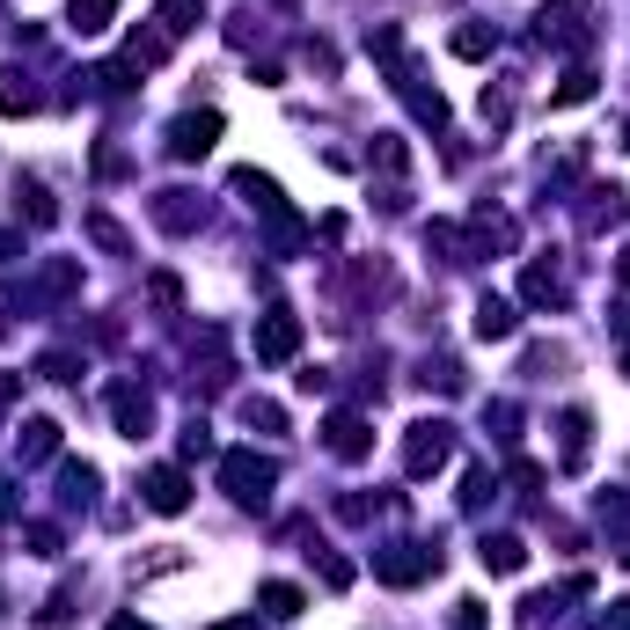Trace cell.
<instances>
[{"mask_svg":"<svg viewBox=\"0 0 630 630\" xmlns=\"http://www.w3.org/2000/svg\"><path fill=\"white\" fill-rule=\"evenodd\" d=\"M206 447H213V433H206V419H191V425H184V455H206Z\"/></svg>","mask_w":630,"mask_h":630,"instance_id":"cell-25","label":"cell"},{"mask_svg":"<svg viewBox=\"0 0 630 630\" xmlns=\"http://www.w3.org/2000/svg\"><path fill=\"white\" fill-rule=\"evenodd\" d=\"M110 630H147V623H140V616H110Z\"/></svg>","mask_w":630,"mask_h":630,"instance_id":"cell-31","label":"cell"},{"mask_svg":"<svg viewBox=\"0 0 630 630\" xmlns=\"http://www.w3.org/2000/svg\"><path fill=\"white\" fill-rule=\"evenodd\" d=\"M616 272H623V286H630V249H623V257H616Z\"/></svg>","mask_w":630,"mask_h":630,"instance_id":"cell-33","label":"cell"},{"mask_svg":"<svg viewBox=\"0 0 630 630\" xmlns=\"http://www.w3.org/2000/svg\"><path fill=\"white\" fill-rule=\"evenodd\" d=\"M16 396H22V382L16 374H0V411H16Z\"/></svg>","mask_w":630,"mask_h":630,"instance_id":"cell-28","label":"cell"},{"mask_svg":"<svg viewBox=\"0 0 630 630\" xmlns=\"http://www.w3.org/2000/svg\"><path fill=\"white\" fill-rule=\"evenodd\" d=\"M8 257H16V235H8V228H0V264H8Z\"/></svg>","mask_w":630,"mask_h":630,"instance_id":"cell-32","label":"cell"},{"mask_svg":"<svg viewBox=\"0 0 630 630\" xmlns=\"http://www.w3.org/2000/svg\"><path fill=\"white\" fill-rule=\"evenodd\" d=\"M623 147H630V125H623Z\"/></svg>","mask_w":630,"mask_h":630,"instance_id":"cell-34","label":"cell"},{"mask_svg":"<svg viewBox=\"0 0 630 630\" xmlns=\"http://www.w3.org/2000/svg\"><path fill=\"white\" fill-rule=\"evenodd\" d=\"M198 16H206V8H198V0H161V16H155V30H161V37H169V45H176V37L191 30V22H198Z\"/></svg>","mask_w":630,"mask_h":630,"instance_id":"cell-17","label":"cell"},{"mask_svg":"<svg viewBox=\"0 0 630 630\" xmlns=\"http://www.w3.org/2000/svg\"><path fill=\"white\" fill-rule=\"evenodd\" d=\"M264 616H301L308 609V594H301V587H286V579H264Z\"/></svg>","mask_w":630,"mask_h":630,"instance_id":"cell-18","label":"cell"},{"mask_svg":"<svg viewBox=\"0 0 630 630\" xmlns=\"http://www.w3.org/2000/svg\"><path fill=\"white\" fill-rule=\"evenodd\" d=\"M587 96H594V73H587V67H572V73L558 81V96H550V104H558V110H572V104H587Z\"/></svg>","mask_w":630,"mask_h":630,"instance_id":"cell-20","label":"cell"},{"mask_svg":"<svg viewBox=\"0 0 630 630\" xmlns=\"http://www.w3.org/2000/svg\"><path fill=\"white\" fill-rule=\"evenodd\" d=\"M521 331V308H513L506 294H484L476 301V337H491V345H499V337H513Z\"/></svg>","mask_w":630,"mask_h":630,"instance_id":"cell-9","label":"cell"},{"mask_svg":"<svg viewBox=\"0 0 630 630\" xmlns=\"http://www.w3.org/2000/svg\"><path fill=\"white\" fill-rule=\"evenodd\" d=\"M425 572H440V550H419V543L374 550V579H388V587H419Z\"/></svg>","mask_w":630,"mask_h":630,"instance_id":"cell-3","label":"cell"},{"mask_svg":"<svg viewBox=\"0 0 630 630\" xmlns=\"http://www.w3.org/2000/svg\"><path fill=\"white\" fill-rule=\"evenodd\" d=\"M491 45H499V30H484V22H470V30H455V52H462V59H484Z\"/></svg>","mask_w":630,"mask_h":630,"instance_id":"cell-21","label":"cell"},{"mask_svg":"<svg viewBox=\"0 0 630 630\" xmlns=\"http://www.w3.org/2000/svg\"><path fill=\"white\" fill-rule=\"evenodd\" d=\"M118 22V0H67V30L73 37H104Z\"/></svg>","mask_w":630,"mask_h":630,"instance_id":"cell-10","label":"cell"},{"mask_svg":"<svg viewBox=\"0 0 630 630\" xmlns=\"http://www.w3.org/2000/svg\"><path fill=\"white\" fill-rule=\"evenodd\" d=\"M8 513H16V491H8V476H0V521H8Z\"/></svg>","mask_w":630,"mask_h":630,"instance_id":"cell-30","label":"cell"},{"mask_svg":"<svg viewBox=\"0 0 630 630\" xmlns=\"http://www.w3.org/2000/svg\"><path fill=\"white\" fill-rule=\"evenodd\" d=\"M447 455H455V425H447V419H419V425H411V440H403V470H411V476L447 470Z\"/></svg>","mask_w":630,"mask_h":630,"instance_id":"cell-2","label":"cell"},{"mask_svg":"<svg viewBox=\"0 0 630 630\" xmlns=\"http://www.w3.org/2000/svg\"><path fill=\"white\" fill-rule=\"evenodd\" d=\"M16 455H22V462L59 455V425H52V419H30V425H22V440H16Z\"/></svg>","mask_w":630,"mask_h":630,"instance_id":"cell-15","label":"cell"},{"mask_svg":"<svg viewBox=\"0 0 630 630\" xmlns=\"http://www.w3.org/2000/svg\"><path fill=\"white\" fill-rule=\"evenodd\" d=\"M147 506H155V513H184V506H191V476H184V470H169V462H161V470H147Z\"/></svg>","mask_w":630,"mask_h":630,"instance_id":"cell-7","label":"cell"},{"mask_svg":"<svg viewBox=\"0 0 630 630\" xmlns=\"http://www.w3.org/2000/svg\"><path fill=\"white\" fill-rule=\"evenodd\" d=\"M455 630H484V609H476V601H462V616H455Z\"/></svg>","mask_w":630,"mask_h":630,"instance_id":"cell-27","label":"cell"},{"mask_svg":"<svg viewBox=\"0 0 630 630\" xmlns=\"http://www.w3.org/2000/svg\"><path fill=\"white\" fill-rule=\"evenodd\" d=\"M374 161H382L388 176H403V169H411V155H403V140H396V132H382V140H374Z\"/></svg>","mask_w":630,"mask_h":630,"instance_id":"cell-23","label":"cell"},{"mask_svg":"<svg viewBox=\"0 0 630 630\" xmlns=\"http://www.w3.org/2000/svg\"><path fill=\"white\" fill-rule=\"evenodd\" d=\"M220 484H228L235 506H264V499H272V484H279V462L257 455V447H235V455L220 462Z\"/></svg>","mask_w":630,"mask_h":630,"instance_id":"cell-1","label":"cell"},{"mask_svg":"<svg viewBox=\"0 0 630 630\" xmlns=\"http://www.w3.org/2000/svg\"><path fill=\"white\" fill-rule=\"evenodd\" d=\"M367 447H374V440H367V419L337 411V419H331V455H337V462H360Z\"/></svg>","mask_w":630,"mask_h":630,"instance_id":"cell-12","label":"cell"},{"mask_svg":"<svg viewBox=\"0 0 630 630\" xmlns=\"http://www.w3.org/2000/svg\"><path fill=\"white\" fill-rule=\"evenodd\" d=\"M110 411H118V433L125 440L155 433V396H140V388H118V396H110Z\"/></svg>","mask_w":630,"mask_h":630,"instance_id":"cell-8","label":"cell"},{"mask_svg":"<svg viewBox=\"0 0 630 630\" xmlns=\"http://www.w3.org/2000/svg\"><path fill=\"white\" fill-rule=\"evenodd\" d=\"M155 220H161L169 235H191L198 220H206V206H191V191H161V198H155Z\"/></svg>","mask_w":630,"mask_h":630,"instance_id":"cell-11","label":"cell"},{"mask_svg":"<svg viewBox=\"0 0 630 630\" xmlns=\"http://www.w3.org/2000/svg\"><path fill=\"white\" fill-rule=\"evenodd\" d=\"M88 235H96V243H104L110 257H125V228L110 220V213H88Z\"/></svg>","mask_w":630,"mask_h":630,"instance_id":"cell-22","label":"cell"},{"mask_svg":"<svg viewBox=\"0 0 630 630\" xmlns=\"http://www.w3.org/2000/svg\"><path fill=\"white\" fill-rule=\"evenodd\" d=\"M206 630H257V616H228V623H206Z\"/></svg>","mask_w":630,"mask_h":630,"instance_id":"cell-29","label":"cell"},{"mask_svg":"<svg viewBox=\"0 0 630 630\" xmlns=\"http://www.w3.org/2000/svg\"><path fill=\"white\" fill-rule=\"evenodd\" d=\"M22 110H37V88L16 67H0V118H22Z\"/></svg>","mask_w":630,"mask_h":630,"instance_id":"cell-16","label":"cell"},{"mask_svg":"<svg viewBox=\"0 0 630 630\" xmlns=\"http://www.w3.org/2000/svg\"><path fill=\"white\" fill-rule=\"evenodd\" d=\"M476 558H484V572L506 579V572H521V564H528V543H521V535H484V543H476Z\"/></svg>","mask_w":630,"mask_h":630,"instance_id":"cell-13","label":"cell"},{"mask_svg":"<svg viewBox=\"0 0 630 630\" xmlns=\"http://www.w3.org/2000/svg\"><path fill=\"white\" fill-rule=\"evenodd\" d=\"M243 419L264 425V433H279V425H286V419H279V403H243Z\"/></svg>","mask_w":630,"mask_h":630,"instance_id":"cell-24","label":"cell"},{"mask_svg":"<svg viewBox=\"0 0 630 630\" xmlns=\"http://www.w3.org/2000/svg\"><path fill=\"white\" fill-rule=\"evenodd\" d=\"M213 140H220V110H184V118L169 125V155L176 161H198Z\"/></svg>","mask_w":630,"mask_h":630,"instance_id":"cell-4","label":"cell"},{"mask_svg":"<svg viewBox=\"0 0 630 630\" xmlns=\"http://www.w3.org/2000/svg\"><path fill=\"white\" fill-rule=\"evenodd\" d=\"M587 16H594L587 0H543V16H535V22H543V37H558V45H572V52H579V45H587Z\"/></svg>","mask_w":630,"mask_h":630,"instance_id":"cell-6","label":"cell"},{"mask_svg":"<svg viewBox=\"0 0 630 630\" xmlns=\"http://www.w3.org/2000/svg\"><path fill=\"white\" fill-rule=\"evenodd\" d=\"M521 294H528V308H564V279L550 272V264H528Z\"/></svg>","mask_w":630,"mask_h":630,"instance_id":"cell-14","label":"cell"},{"mask_svg":"<svg viewBox=\"0 0 630 630\" xmlns=\"http://www.w3.org/2000/svg\"><path fill=\"white\" fill-rule=\"evenodd\" d=\"M301 352V315L294 308H272V315H257V360H294Z\"/></svg>","mask_w":630,"mask_h":630,"instance_id":"cell-5","label":"cell"},{"mask_svg":"<svg viewBox=\"0 0 630 630\" xmlns=\"http://www.w3.org/2000/svg\"><path fill=\"white\" fill-rule=\"evenodd\" d=\"M587 411H564V470H579V462H587Z\"/></svg>","mask_w":630,"mask_h":630,"instance_id":"cell-19","label":"cell"},{"mask_svg":"<svg viewBox=\"0 0 630 630\" xmlns=\"http://www.w3.org/2000/svg\"><path fill=\"white\" fill-rule=\"evenodd\" d=\"M594 630H630V601H609V609H601V623Z\"/></svg>","mask_w":630,"mask_h":630,"instance_id":"cell-26","label":"cell"}]
</instances>
